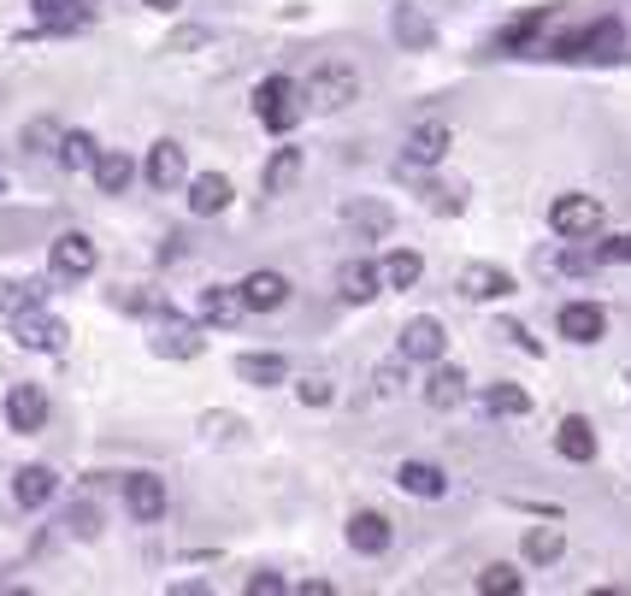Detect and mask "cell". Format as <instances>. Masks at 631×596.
Listing matches in <instances>:
<instances>
[{"instance_id":"cell-11","label":"cell","mask_w":631,"mask_h":596,"mask_svg":"<svg viewBox=\"0 0 631 596\" xmlns=\"http://www.w3.org/2000/svg\"><path fill=\"white\" fill-rule=\"evenodd\" d=\"M443 343H449V331L437 325L431 313H419V319L402 325V360H443Z\"/></svg>"},{"instance_id":"cell-1","label":"cell","mask_w":631,"mask_h":596,"mask_svg":"<svg viewBox=\"0 0 631 596\" xmlns=\"http://www.w3.org/2000/svg\"><path fill=\"white\" fill-rule=\"evenodd\" d=\"M348 100H360V71H355V65L325 60L319 71H307V83H301V107H313V112H343Z\"/></svg>"},{"instance_id":"cell-22","label":"cell","mask_w":631,"mask_h":596,"mask_svg":"<svg viewBox=\"0 0 631 596\" xmlns=\"http://www.w3.org/2000/svg\"><path fill=\"white\" fill-rule=\"evenodd\" d=\"M90 171H95L100 195H124V189H130V178H136V159H130V154H119V148H100Z\"/></svg>"},{"instance_id":"cell-24","label":"cell","mask_w":631,"mask_h":596,"mask_svg":"<svg viewBox=\"0 0 631 596\" xmlns=\"http://www.w3.org/2000/svg\"><path fill=\"white\" fill-rule=\"evenodd\" d=\"M248 313V301H242V289H225V284H213V289H201V319H213V325H237V319Z\"/></svg>"},{"instance_id":"cell-15","label":"cell","mask_w":631,"mask_h":596,"mask_svg":"<svg viewBox=\"0 0 631 596\" xmlns=\"http://www.w3.org/2000/svg\"><path fill=\"white\" fill-rule=\"evenodd\" d=\"M237 289H242L248 313H277L289 301V278H284V272H248Z\"/></svg>"},{"instance_id":"cell-6","label":"cell","mask_w":631,"mask_h":596,"mask_svg":"<svg viewBox=\"0 0 631 596\" xmlns=\"http://www.w3.org/2000/svg\"><path fill=\"white\" fill-rule=\"evenodd\" d=\"M48 266H53V278H66V284L90 278V272H95V242L83 237V230H66V237H53Z\"/></svg>"},{"instance_id":"cell-2","label":"cell","mask_w":631,"mask_h":596,"mask_svg":"<svg viewBox=\"0 0 631 596\" xmlns=\"http://www.w3.org/2000/svg\"><path fill=\"white\" fill-rule=\"evenodd\" d=\"M254 112H260V124L277 130V136H289V130L301 124V83H289V78H266L254 90Z\"/></svg>"},{"instance_id":"cell-21","label":"cell","mask_w":631,"mask_h":596,"mask_svg":"<svg viewBox=\"0 0 631 596\" xmlns=\"http://www.w3.org/2000/svg\"><path fill=\"white\" fill-rule=\"evenodd\" d=\"M230 207V178L225 171H201L195 183H189V213H201V219H213V213Z\"/></svg>"},{"instance_id":"cell-40","label":"cell","mask_w":631,"mask_h":596,"mask_svg":"<svg viewBox=\"0 0 631 596\" xmlns=\"http://www.w3.org/2000/svg\"><path fill=\"white\" fill-rule=\"evenodd\" d=\"M148 7H154V12H171V7H178V0H148Z\"/></svg>"},{"instance_id":"cell-36","label":"cell","mask_w":631,"mask_h":596,"mask_svg":"<svg viewBox=\"0 0 631 596\" xmlns=\"http://www.w3.org/2000/svg\"><path fill=\"white\" fill-rule=\"evenodd\" d=\"M402 378H407V360H402V355L384 360V367H378V396H395V390H402Z\"/></svg>"},{"instance_id":"cell-10","label":"cell","mask_w":631,"mask_h":596,"mask_svg":"<svg viewBox=\"0 0 631 596\" xmlns=\"http://www.w3.org/2000/svg\"><path fill=\"white\" fill-rule=\"evenodd\" d=\"M449 154V124L443 119H425L407 130V142H402V159L407 166H437V159Z\"/></svg>"},{"instance_id":"cell-7","label":"cell","mask_w":631,"mask_h":596,"mask_svg":"<svg viewBox=\"0 0 631 596\" xmlns=\"http://www.w3.org/2000/svg\"><path fill=\"white\" fill-rule=\"evenodd\" d=\"M555 325H561V337H567V343H579V348H591V343L608 337V313H602L596 301H567Z\"/></svg>"},{"instance_id":"cell-28","label":"cell","mask_w":631,"mask_h":596,"mask_svg":"<svg viewBox=\"0 0 631 596\" xmlns=\"http://www.w3.org/2000/svg\"><path fill=\"white\" fill-rule=\"evenodd\" d=\"M461 396H466V372L461 367H437L431 384H425V402H431V408H454Z\"/></svg>"},{"instance_id":"cell-25","label":"cell","mask_w":631,"mask_h":596,"mask_svg":"<svg viewBox=\"0 0 631 596\" xmlns=\"http://www.w3.org/2000/svg\"><path fill=\"white\" fill-rule=\"evenodd\" d=\"M48 301V284L41 278H0V313H31Z\"/></svg>"},{"instance_id":"cell-41","label":"cell","mask_w":631,"mask_h":596,"mask_svg":"<svg viewBox=\"0 0 631 596\" xmlns=\"http://www.w3.org/2000/svg\"><path fill=\"white\" fill-rule=\"evenodd\" d=\"M0 195H7V178H0Z\"/></svg>"},{"instance_id":"cell-27","label":"cell","mask_w":631,"mask_h":596,"mask_svg":"<svg viewBox=\"0 0 631 596\" xmlns=\"http://www.w3.org/2000/svg\"><path fill=\"white\" fill-rule=\"evenodd\" d=\"M237 378H248V384H284L289 378V360L284 355H237Z\"/></svg>"},{"instance_id":"cell-29","label":"cell","mask_w":631,"mask_h":596,"mask_svg":"<svg viewBox=\"0 0 631 596\" xmlns=\"http://www.w3.org/2000/svg\"><path fill=\"white\" fill-rule=\"evenodd\" d=\"M53 148H60V166H66V171H90V166H95V154H100L90 130H66V136L53 142Z\"/></svg>"},{"instance_id":"cell-3","label":"cell","mask_w":631,"mask_h":596,"mask_svg":"<svg viewBox=\"0 0 631 596\" xmlns=\"http://www.w3.org/2000/svg\"><path fill=\"white\" fill-rule=\"evenodd\" d=\"M620 48H626V24L602 19L591 31H572L555 41V60H620Z\"/></svg>"},{"instance_id":"cell-12","label":"cell","mask_w":631,"mask_h":596,"mask_svg":"<svg viewBox=\"0 0 631 596\" xmlns=\"http://www.w3.org/2000/svg\"><path fill=\"white\" fill-rule=\"evenodd\" d=\"M461 296L466 301H502V296H513V272L490 266V260H473V266L461 272Z\"/></svg>"},{"instance_id":"cell-16","label":"cell","mask_w":631,"mask_h":596,"mask_svg":"<svg viewBox=\"0 0 631 596\" xmlns=\"http://www.w3.org/2000/svg\"><path fill=\"white\" fill-rule=\"evenodd\" d=\"M395 485H402L407 497H419V502L449 497V473L431 467V461H402V467H395Z\"/></svg>"},{"instance_id":"cell-4","label":"cell","mask_w":631,"mask_h":596,"mask_svg":"<svg viewBox=\"0 0 631 596\" xmlns=\"http://www.w3.org/2000/svg\"><path fill=\"white\" fill-rule=\"evenodd\" d=\"M549 225H555V237L584 242V237H596V230L608 225V207H602L596 195H561L549 207Z\"/></svg>"},{"instance_id":"cell-20","label":"cell","mask_w":631,"mask_h":596,"mask_svg":"<svg viewBox=\"0 0 631 596\" xmlns=\"http://www.w3.org/2000/svg\"><path fill=\"white\" fill-rule=\"evenodd\" d=\"M301 171H307V154L301 148H277L266 159V171H260V189H266V195H289V189L301 183Z\"/></svg>"},{"instance_id":"cell-17","label":"cell","mask_w":631,"mask_h":596,"mask_svg":"<svg viewBox=\"0 0 631 596\" xmlns=\"http://www.w3.org/2000/svg\"><path fill=\"white\" fill-rule=\"evenodd\" d=\"M183 171H189V166H183V148H178V142H154L148 159H142V178H148L159 195H166V189H178Z\"/></svg>"},{"instance_id":"cell-38","label":"cell","mask_w":631,"mask_h":596,"mask_svg":"<svg viewBox=\"0 0 631 596\" xmlns=\"http://www.w3.org/2000/svg\"><path fill=\"white\" fill-rule=\"evenodd\" d=\"M242 591H248V596H277V591H284V579H277V573H254Z\"/></svg>"},{"instance_id":"cell-9","label":"cell","mask_w":631,"mask_h":596,"mask_svg":"<svg viewBox=\"0 0 631 596\" xmlns=\"http://www.w3.org/2000/svg\"><path fill=\"white\" fill-rule=\"evenodd\" d=\"M124 508H130V520L154 526V520L166 514V478H154V473H130V478H124Z\"/></svg>"},{"instance_id":"cell-13","label":"cell","mask_w":631,"mask_h":596,"mask_svg":"<svg viewBox=\"0 0 631 596\" xmlns=\"http://www.w3.org/2000/svg\"><path fill=\"white\" fill-rule=\"evenodd\" d=\"M390 544H395V532L378 508H360V514L348 520V549H355V556H384Z\"/></svg>"},{"instance_id":"cell-39","label":"cell","mask_w":631,"mask_h":596,"mask_svg":"<svg viewBox=\"0 0 631 596\" xmlns=\"http://www.w3.org/2000/svg\"><path fill=\"white\" fill-rule=\"evenodd\" d=\"M502 331H508V337L525 348V355H543V348H537V337H532V331H525V325H502Z\"/></svg>"},{"instance_id":"cell-31","label":"cell","mask_w":631,"mask_h":596,"mask_svg":"<svg viewBox=\"0 0 631 596\" xmlns=\"http://www.w3.org/2000/svg\"><path fill=\"white\" fill-rule=\"evenodd\" d=\"M484 408L502 414V419H525V414H532V396H525L520 384H490V390H484Z\"/></svg>"},{"instance_id":"cell-30","label":"cell","mask_w":631,"mask_h":596,"mask_svg":"<svg viewBox=\"0 0 631 596\" xmlns=\"http://www.w3.org/2000/svg\"><path fill=\"white\" fill-rule=\"evenodd\" d=\"M31 7H36L41 24H53V31H71V24L90 19V0H31Z\"/></svg>"},{"instance_id":"cell-26","label":"cell","mask_w":631,"mask_h":596,"mask_svg":"<svg viewBox=\"0 0 631 596\" xmlns=\"http://www.w3.org/2000/svg\"><path fill=\"white\" fill-rule=\"evenodd\" d=\"M419 272H425V260L414 249H390L384 266H378V278H384V289H414Z\"/></svg>"},{"instance_id":"cell-32","label":"cell","mask_w":631,"mask_h":596,"mask_svg":"<svg viewBox=\"0 0 631 596\" xmlns=\"http://www.w3.org/2000/svg\"><path fill=\"white\" fill-rule=\"evenodd\" d=\"M561 549H567V537L555 532V526H537V532H525V561L549 567V561H561Z\"/></svg>"},{"instance_id":"cell-37","label":"cell","mask_w":631,"mask_h":596,"mask_svg":"<svg viewBox=\"0 0 631 596\" xmlns=\"http://www.w3.org/2000/svg\"><path fill=\"white\" fill-rule=\"evenodd\" d=\"M596 260H602V266H626V260H631V237H626V230H620V237H608L596 249Z\"/></svg>"},{"instance_id":"cell-18","label":"cell","mask_w":631,"mask_h":596,"mask_svg":"<svg viewBox=\"0 0 631 596\" xmlns=\"http://www.w3.org/2000/svg\"><path fill=\"white\" fill-rule=\"evenodd\" d=\"M378 289H384V278H378L372 260H343V272H336V296L355 301V308H366V301H372Z\"/></svg>"},{"instance_id":"cell-8","label":"cell","mask_w":631,"mask_h":596,"mask_svg":"<svg viewBox=\"0 0 631 596\" xmlns=\"http://www.w3.org/2000/svg\"><path fill=\"white\" fill-rule=\"evenodd\" d=\"M154 355H166V360H195V355H201V331L166 308V313H159V325H154Z\"/></svg>"},{"instance_id":"cell-19","label":"cell","mask_w":631,"mask_h":596,"mask_svg":"<svg viewBox=\"0 0 631 596\" xmlns=\"http://www.w3.org/2000/svg\"><path fill=\"white\" fill-rule=\"evenodd\" d=\"M53 490H60V473L41 467V461H36V467H19V473H12V502H19V508H41Z\"/></svg>"},{"instance_id":"cell-35","label":"cell","mask_w":631,"mask_h":596,"mask_svg":"<svg viewBox=\"0 0 631 596\" xmlns=\"http://www.w3.org/2000/svg\"><path fill=\"white\" fill-rule=\"evenodd\" d=\"M296 396L307 402V408H331V396H336V390H331V378H301V384H296Z\"/></svg>"},{"instance_id":"cell-14","label":"cell","mask_w":631,"mask_h":596,"mask_svg":"<svg viewBox=\"0 0 631 596\" xmlns=\"http://www.w3.org/2000/svg\"><path fill=\"white\" fill-rule=\"evenodd\" d=\"M7 426L12 431H41L48 426V396L36 384H12L7 390Z\"/></svg>"},{"instance_id":"cell-33","label":"cell","mask_w":631,"mask_h":596,"mask_svg":"<svg viewBox=\"0 0 631 596\" xmlns=\"http://www.w3.org/2000/svg\"><path fill=\"white\" fill-rule=\"evenodd\" d=\"M478 591L484 596H496V591H525V579H520V567H508V561H490V567H484V573H478Z\"/></svg>"},{"instance_id":"cell-23","label":"cell","mask_w":631,"mask_h":596,"mask_svg":"<svg viewBox=\"0 0 631 596\" xmlns=\"http://www.w3.org/2000/svg\"><path fill=\"white\" fill-rule=\"evenodd\" d=\"M555 449H561L567 461H579V467H584V461H596V431H591V419H579V414L561 419V431H555Z\"/></svg>"},{"instance_id":"cell-5","label":"cell","mask_w":631,"mask_h":596,"mask_svg":"<svg viewBox=\"0 0 631 596\" xmlns=\"http://www.w3.org/2000/svg\"><path fill=\"white\" fill-rule=\"evenodd\" d=\"M12 343H19V348H36V355H60V348L71 343V331H66L53 313L31 308V313H12Z\"/></svg>"},{"instance_id":"cell-34","label":"cell","mask_w":631,"mask_h":596,"mask_svg":"<svg viewBox=\"0 0 631 596\" xmlns=\"http://www.w3.org/2000/svg\"><path fill=\"white\" fill-rule=\"evenodd\" d=\"M395 36H402L407 48H425V41H431V24H425L414 7H402V12H395Z\"/></svg>"}]
</instances>
